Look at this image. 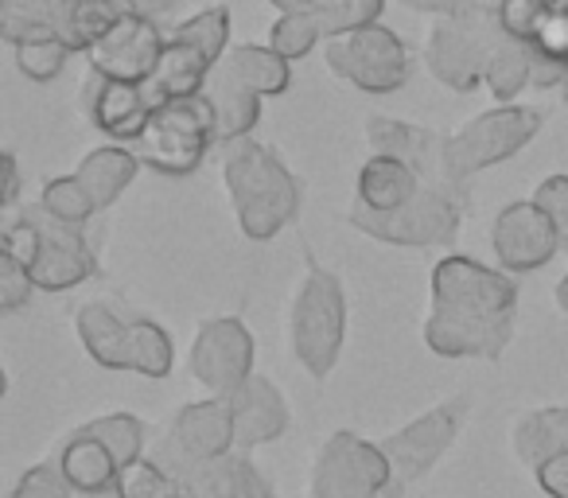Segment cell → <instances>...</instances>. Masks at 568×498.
I'll return each mask as SVG.
<instances>
[{
    "label": "cell",
    "instance_id": "18",
    "mask_svg": "<svg viewBox=\"0 0 568 498\" xmlns=\"http://www.w3.org/2000/svg\"><path fill=\"white\" fill-rule=\"evenodd\" d=\"M82 105H87V118L94 121V129H102L118 144L141 141L152 121V110H156L149 87L102 79V74H87V82H82Z\"/></svg>",
    "mask_w": 568,
    "mask_h": 498
},
{
    "label": "cell",
    "instance_id": "7",
    "mask_svg": "<svg viewBox=\"0 0 568 498\" xmlns=\"http://www.w3.org/2000/svg\"><path fill=\"white\" fill-rule=\"evenodd\" d=\"M293 350L312 378H327L335 370L347 343V293L335 273L308 265L301 288L293 296Z\"/></svg>",
    "mask_w": 568,
    "mask_h": 498
},
{
    "label": "cell",
    "instance_id": "14",
    "mask_svg": "<svg viewBox=\"0 0 568 498\" xmlns=\"http://www.w3.org/2000/svg\"><path fill=\"white\" fill-rule=\"evenodd\" d=\"M467 417V402L464 397H452V402L436 405V409L420 413L417 420H409L405 428H397L394 436L382 440L389 467H394V487L389 495L405 490L409 482H417L428 467H436V459L452 448V440L459 436V425Z\"/></svg>",
    "mask_w": 568,
    "mask_h": 498
},
{
    "label": "cell",
    "instance_id": "19",
    "mask_svg": "<svg viewBox=\"0 0 568 498\" xmlns=\"http://www.w3.org/2000/svg\"><path fill=\"white\" fill-rule=\"evenodd\" d=\"M366 144L378 156H397L420 175V183H459L448 172V133L397 118L366 121Z\"/></svg>",
    "mask_w": 568,
    "mask_h": 498
},
{
    "label": "cell",
    "instance_id": "31",
    "mask_svg": "<svg viewBox=\"0 0 568 498\" xmlns=\"http://www.w3.org/2000/svg\"><path fill=\"white\" fill-rule=\"evenodd\" d=\"M483 87L495 94L498 105H510L514 98L529 87V48H526V43L506 35V40L495 48V55H490Z\"/></svg>",
    "mask_w": 568,
    "mask_h": 498
},
{
    "label": "cell",
    "instance_id": "10",
    "mask_svg": "<svg viewBox=\"0 0 568 498\" xmlns=\"http://www.w3.org/2000/svg\"><path fill=\"white\" fill-rule=\"evenodd\" d=\"M545 118L534 105H495V110L479 113L456 133H448V172L452 180L467 183L471 175L487 172L495 164L514 160L537 133H541Z\"/></svg>",
    "mask_w": 568,
    "mask_h": 498
},
{
    "label": "cell",
    "instance_id": "21",
    "mask_svg": "<svg viewBox=\"0 0 568 498\" xmlns=\"http://www.w3.org/2000/svg\"><path fill=\"white\" fill-rule=\"evenodd\" d=\"M230 409H234V440L237 451H250L257 444H268L276 436H284L288 428V402L284 394L265 378V374H253L234 397H226Z\"/></svg>",
    "mask_w": 568,
    "mask_h": 498
},
{
    "label": "cell",
    "instance_id": "42",
    "mask_svg": "<svg viewBox=\"0 0 568 498\" xmlns=\"http://www.w3.org/2000/svg\"><path fill=\"white\" fill-rule=\"evenodd\" d=\"M4 191H0V203L12 206L20 199V164H17V152H4Z\"/></svg>",
    "mask_w": 568,
    "mask_h": 498
},
{
    "label": "cell",
    "instance_id": "44",
    "mask_svg": "<svg viewBox=\"0 0 568 498\" xmlns=\"http://www.w3.org/2000/svg\"><path fill=\"white\" fill-rule=\"evenodd\" d=\"M180 4H183V0H136V9H141L144 17H152V20L168 17V12H175Z\"/></svg>",
    "mask_w": 568,
    "mask_h": 498
},
{
    "label": "cell",
    "instance_id": "2",
    "mask_svg": "<svg viewBox=\"0 0 568 498\" xmlns=\"http://www.w3.org/2000/svg\"><path fill=\"white\" fill-rule=\"evenodd\" d=\"M222 180H226L230 203H234L237 230L250 242L276 237L301 211V183L273 144H261L253 136L226 144Z\"/></svg>",
    "mask_w": 568,
    "mask_h": 498
},
{
    "label": "cell",
    "instance_id": "47",
    "mask_svg": "<svg viewBox=\"0 0 568 498\" xmlns=\"http://www.w3.org/2000/svg\"><path fill=\"white\" fill-rule=\"evenodd\" d=\"M79 498H121V490L110 487V490H94V495H79Z\"/></svg>",
    "mask_w": 568,
    "mask_h": 498
},
{
    "label": "cell",
    "instance_id": "39",
    "mask_svg": "<svg viewBox=\"0 0 568 498\" xmlns=\"http://www.w3.org/2000/svg\"><path fill=\"white\" fill-rule=\"evenodd\" d=\"M36 293L40 288H36L32 270L24 262H17L12 254H0V308L20 312L24 304H32Z\"/></svg>",
    "mask_w": 568,
    "mask_h": 498
},
{
    "label": "cell",
    "instance_id": "38",
    "mask_svg": "<svg viewBox=\"0 0 568 498\" xmlns=\"http://www.w3.org/2000/svg\"><path fill=\"white\" fill-rule=\"evenodd\" d=\"M9 498H79V490L71 487L59 464H36L20 475Z\"/></svg>",
    "mask_w": 568,
    "mask_h": 498
},
{
    "label": "cell",
    "instance_id": "11",
    "mask_svg": "<svg viewBox=\"0 0 568 498\" xmlns=\"http://www.w3.org/2000/svg\"><path fill=\"white\" fill-rule=\"evenodd\" d=\"M324 59L335 79L351 82V87H358L363 94H394L413 74L409 48H405L402 35L382 24V20L327 40Z\"/></svg>",
    "mask_w": 568,
    "mask_h": 498
},
{
    "label": "cell",
    "instance_id": "30",
    "mask_svg": "<svg viewBox=\"0 0 568 498\" xmlns=\"http://www.w3.org/2000/svg\"><path fill=\"white\" fill-rule=\"evenodd\" d=\"M90 436H98V440L105 444V448L118 456L121 471L125 467H133L136 459L149 456V428H144L141 417H133V413H105V417L90 420V425H82Z\"/></svg>",
    "mask_w": 568,
    "mask_h": 498
},
{
    "label": "cell",
    "instance_id": "46",
    "mask_svg": "<svg viewBox=\"0 0 568 498\" xmlns=\"http://www.w3.org/2000/svg\"><path fill=\"white\" fill-rule=\"evenodd\" d=\"M409 9H420V12H436V0H405Z\"/></svg>",
    "mask_w": 568,
    "mask_h": 498
},
{
    "label": "cell",
    "instance_id": "20",
    "mask_svg": "<svg viewBox=\"0 0 568 498\" xmlns=\"http://www.w3.org/2000/svg\"><path fill=\"white\" fill-rule=\"evenodd\" d=\"M175 444L199 464H214V459L237 451L234 440V409L226 397H206V402H187L175 409L172 428H168Z\"/></svg>",
    "mask_w": 568,
    "mask_h": 498
},
{
    "label": "cell",
    "instance_id": "15",
    "mask_svg": "<svg viewBox=\"0 0 568 498\" xmlns=\"http://www.w3.org/2000/svg\"><path fill=\"white\" fill-rule=\"evenodd\" d=\"M490 250L498 257V270L534 273L560 254V234L534 199H518L506 203L490 222Z\"/></svg>",
    "mask_w": 568,
    "mask_h": 498
},
{
    "label": "cell",
    "instance_id": "43",
    "mask_svg": "<svg viewBox=\"0 0 568 498\" xmlns=\"http://www.w3.org/2000/svg\"><path fill=\"white\" fill-rule=\"evenodd\" d=\"M268 4H273L276 12H312V17H316L327 0H268Z\"/></svg>",
    "mask_w": 568,
    "mask_h": 498
},
{
    "label": "cell",
    "instance_id": "33",
    "mask_svg": "<svg viewBox=\"0 0 568 498\" xmlns=\"http://www.w3.org/2000/svg\"><path fill=\"white\" fill-rule=\"evenodd\" d=\"M214 498H273V490L245 451H230L214 464Z\"/></svg>",
    "mask_w": 568,
    "mask_h": 498
},
{
    "label": "cell",
    "instance_id": "5",
    "mask_svg": "<svg viewBox=\"0 0 568 498\" xmlns=\"http://www.w3.org/2000/svg\"><path fill=\"white\" fill-rule=\"evenodd\" d=\"M467 206H471L467 183H420V191L409 203L386 214L351 203L347 222L374 242L405 245V250H433V245L456 242Z\"/></svg>",
    "mask_w": 568,
    "mask_h": 498
},
{
    "label": "cell",
    "instance_id": "17",
    "mask_svg": "<svg viewBox=\"0 0 568 498\" xmlns=\"http://www.w3.org/2000/svg\"><path fill=\"white\" fill-rule=\"evenodd\" d=\"M514 456L549 498H568V405H545L514 425Z\"/></svg>",
    "mask_w": 568,
    "mask_h": 498
},
{
    "label": "cell",
    "instance_id": "24",
    "mask_svg": "<svg viewBox=\"0 0 568 498\" xmlns=\"http://www.w3.org/2000/svg\"><path fill=\"white\" fill-rule=\"evenodd\" d=\"M420 191V175L413 172L405 160L397 156H378L374 152L363 167H358V183H355V203L366 206V211H397L405 206L413 195Z\"/></svg>",
    "mask_w": 568,
    "mask_h": 498
},
{
    "label": "cell",
    "instance_id": "41",
    "mask_svg": "<svg viewBox=\"0 0 568 498\" xmlns=\"http://www.w3.org/2000/svg\"><path fill=\"white\" fill-rule=\"evenodd\" d=\"M541 12H545V0H503V4H498V24H503V32L510 35V40L529 43Z\"/></svg>",
    "mask_w": 568,
    "mask_h": 498
},
{
    "label": "cell",
    "instance_id": "3",
    "mask_svg": "<svg viewBox=\"0 0 568 498\" xmlns=\"http://www.w3.org/2000/svg\"><path fill=\"white\" fill-rule=\"evenodd\" d=\"M0 254L24 262L40 293H67L98 273V254L87 230L55 218L51 211H43V203L24 206L0 230Z\"/></svg>",
    "mask_w": 568,
    "mask_h": 498
},
{
    "label": "cell",
    "instance_id": "22",
    "mask_svg": "<svg viewBox=\"0 0 568 498\" xmlns=\"http://www.w3.org/2000/svg\"><path fill=\"white\" fill-rule=\"evenodd\" d=\"M203 98L211 102L214 141L219 144L245 141V136L253 133V125L261 121V94L250 90L234 71H230L226 59L211 71V79H206V87H203Z\"/></svg>",
    "mask_w": 568,
    "mask_h": 498
},
{
    "label": "cell",
    "instance_id": "9",
    "mask_svg": "<svg viewBox=\"0 0 568 498\" xmlns=\"http://www.w3.org/2000/svg\"><path fill=\"white\" fill-rule=\"evenodd\" d=\"M214 141V113L203 94L160 102L144 136L136 141V156L160 175H191L206 160Z\"/></svg>",
    "mask_w": 568,
    "mask_h": 498
},
{
    "label": "cell",
    "instance_id": "32",
    "mask_svg": "<svg viewBox=\"0 0 568 498\" xmlns=\"http://www.w3.org/2000/svg\"><path fill=\"white\" fill-rule=\"evenodd\" d=\"M320 40H324V28H320V20L312 12H281L273 20V28H268V48L288 59V63L312 55V48Z\"/></svg>",
    "mask_w": 568,
    "mask_h": 498
},
{
    "label": "cell",
    "instance_id": "25",
    "mask_svg": "<svg viewBox=\"0 0 568 498\" xmlns=\"http://www.w3.org/2000/svg\"><path fill=\"white\" fill-rule=\"evenodd\" d=\"M59 467L71 479V487L79 495H94V490H110L121 479V464L98 436H90L87 428H74L67 436L63 451H59Z\"/></svg>",
    "mask_w": 568,
    "mask_h": 498
},
{
    "label": "cell",
    "instance_id": "6",
    "mask_svg": "<svg viewBox=\"0 0 568 498\" xmlns=\"http://www.w3.org/2000/svg\"><path fill=\"white\" fill-rule=\"evenodd\" d=\"M230 51V9L214 4L195 17L180 20L168 32L164 55H160L156 74L149 79L152 102H175V98L203 94L206 79Z\"/></svg>",
    "mask_w": 568,
    "mask_h": 498
},
{
    "label": "cell",
    "instance_id": "8",
    "mask_svg": "<svg viewBox=\"0 0 568 498\" xmlns=\"http://www.w3.org/2000/svg\"><path fill=\"white\" fill-rule=\"evenodd\" d=\"M506 40L498 24V9L459 12V17H436L425 40V67L436 82L456 94H471L487 79V63L495 48Z\"/></svg>",
    "mask_w": 568,
    "mask_h": 498
},
{
    "label": "cell",
    "instance_id": "4",
    "mask_svg": "<svg viewBox=\"0 0 568 498\" xmlns=\"http://www.w3.org/2000/svg\"><path fill=\"white\" fill-rule=\"evenodd\" d=\"M79 343L105 370H129L141 378H168L175 366L172 335L149 316H125L110 301H87L74 316Z\"/></svg>",
    "mask_w": 568,
    "mask_h": 498
},
{
    "label": "cell",
    "instance_id": "13",
    "mask_svg": "<svg viewBox=\"0 0 568 498\" xmlns=\"http://www.w3.org/2000/svg\"><path fill=\"white\" fill-rule=\"evenodd\" d=\"M253 358H257V347H253L250 327L234 316H214L199 324L187 366L191 378L214 397H234L253 378Z\"/></svg>",
    "mask_w": 568,
    "mask_h": 498
},
{
    "label": "cell",
    "instance_id": "45",
    "mask_svg": "<svg viewBox=\"0 0 568 498\" xmlns=\"http://www.w3.org/2000/svg\"><path fill=\"white\" fill-rule=\"evenodd\" d=\"M552 296H557V308L568 312V273L560 277V285H557V293H552Z\"/></svg>",
    "mask_w": 568,
    "mask_h": 498
},
{
    "label": "cell",
    "instance_id": "36",
    "mask_svg": "<svg viewBox=\"0 0 568 498\" xmlns=\"http://www.w3.org/2000/svg\"><path fill=\"white\" fill-rule=\"evenodd\" d=\"M12 51H17L20 74H24V79H32V82L59 79V74H63V67H67V59H71V48H67L63 40H28V43H20V48H12Z\"/></svg>",
    "mask_w": 568,
    "mask_h": 498
},
{
    "label": "cell",
    "instance_id": "28",
    "mask_svg": "<svg viewBox=\"0 0 568 498\" xmlns=\"http://www.w3.org/2000/svg\"><path fill=\"white\" fill-rule=\"evenodd\" d=\"M226 67L261 98H281L293 87V63L276 55L268 43H237V48L226 51Z\"/></svg>",
    "mask_w": 568,
    "mask_h": 498
},
{
    "label": "cell",
    "instance_id": "12",
    "mask_svg": "<svg viewBox=\"0 0 568 498\" xmlns=\"http://www.w3.org/2000/svg\"><path fill=\"white\" fill-rule=\"evenodd\" d=\"M389 487H394V467L382 444L351 428L332 433L316 451L308 479L312 498H386Z\"/></svg>",
    "mask_w": 568,
    "mask_h": 498
},
{
    "label": "cell",
    "instance_id": "40",
    "mask_svg": "<svg viewBox=\"0 0 568 498\" xmlns=\"http://www.w3.org/2000/svg\"><path fill=\"white\" fill-rule=\"evenodd\" d=\"M534 203L552 218L560 234V254H568V175H545L534 191Z\"/></svg>",
    "mask_w": 568,
    "mask_h": 498
},
{
    "label": "cell",
    "instance_id": "16",
    "mask_svg": "<svg viewBox=\"0 0 568 498\" xmlns=\"http://www.w3.org/2000/svg\"><path fill=\"white\" fill-rule=\"evenodd\" d=\"M164 43H168V32L160 28V20L144 17V12H133V17L121 20L110 35H102V40L87 51L90 74L149 87V79L160 67V55H164Z\"/></svg>",
    "mask_w": 568,
    "mask_h": 498
},
{
    "label": "cell",
    "instance_id": "37",
    "mask_svg": "<svg viewBox=\"0 0 568 498\" xmlns=\"http://www.w3.org/2000/svg\"><path fill=\"white\" fill-rule=\"evenodd\" d=\"M121 498H175V482L164 467L152 456L136 459L133 467H125L118 479Z\"/></svg>",
    "mask_w": 568,
    "mask_h": 498
},
{
    "label": "cell",
    "instance_id": "34",
    "mask_svg": "<svg viewBox=\"0 0 568 498\" xmlns=\"http://www.w3.org/2000/svg\"><path fill=\"white\" fill-rule=\"evenodd\" d=\"M40 203H43V211H51L55 218H63V222H74V226H87V222L98 214L94 203H90V195H87V187H82L74 172L71 175H55V180L43 183Z\"/></svg>",
    "mask_w": 568,
    "mask_h": 498
},
{
    "label": "cell",
    "instance_id": "29",
    "mask_svg": "<svg viewBox=\"0 0 568 498\" xmlns=\"http://www.w3.org/2000/svg\"><path fill=\"white\" fill-rule=\"evenodd\" d=\"M149 456L172 475L175 498H214V464H219V459H214V464H199V459H191L168 433L160 436Z\"/></svg>",
    "mask_w": 568,
    "mask_h": 498
},
{
    "label": "cell",
    "instance_id": "35",
    "mask_svg": "<svg viewBox=\"0 0 568 498\" xmlns=\"http://www.w3.org/2000/svg\"><path fill=\"white\" fill-rule=\"evenodd\" d=\"M382 12H386V0H327L316 12V20L324 28V40H335V35H347L355 28L378 24Z\"/></svg>",
    "mask_w": 568,
    "mask_h": 498
},
{
    "label": "cell",
    "instance_id": "26",
    "mask_svg": "<svg viewBox=\"0 0 568 498\" xmlns=\"http://www.w3.org/2000/svg\"><path fill=\"white\" fill-rule=\"evenodd\" d=\"M71 0H0V35L20 48L28 40H63Z\"/></svg>",
    "mask_w": 568,
    "mask_h": 498
},
{
    "label": "cell",
    "instance_id": "48",
    "mask_svg": "<svg viewBox=\"0 0 568 498\" xmlns=\"http://www.w3.org/2000/svg\"><path fill=\"white\" fill-rule=\"evenodd\" d=\"M560 94H565V105H568V74H565V82H560Z\"/></svg>",
    "mask_w": 568,
    "mask_h": 498
},
{
    "label": "cell",
    "instance_id": "27",
    "mask_svg": "<svg viewBox=\"0 0 568 498\" xmlns=\"http://www.w3.org/2000/svg\"><path fill=\"white\" fill-rule=\"evenodd\" d=\"M136 9V0H71V17L63 28V43L71 55H87L102 35H110L121 20H129Z\"/></svg>",
    "mask_w": 568,
    "mask_h": 498
},
{
    "label": "cell",
    "instance_id": "1",
    "mask_svg": "<svg viewBox=\"0 0 568 498\" xmlns=\"http://www.w3.org/2000/svg\"><path fill=\"white\" fill-rule=\"evenodd\" d=\"M518 285L506 270L448 254L428 277L425 347L440 358H498L514 335Z\"/></svg>",
    "mask_w": 568,
    "mask_h": 498
},
{
    "label": "cell",
    "instance_id": "23",
    "mask_svg": "<svg viewBox=\"0 0 568 498\" xmlns=\"http://www.w3.org/2000/svg\"><path fill=\"white\" fill-rule=\"evenodd\" d=\"M136 172H141V156H136L129 144H102V149H90L87 156H82V164L74 167V175H79V183L87 187L94 211H105V206L118 203V199L125 195L129 183L136 180Z\"/></svg>",
    "mask_w": 568,
    "mask_h": 498
}]
</instances>
